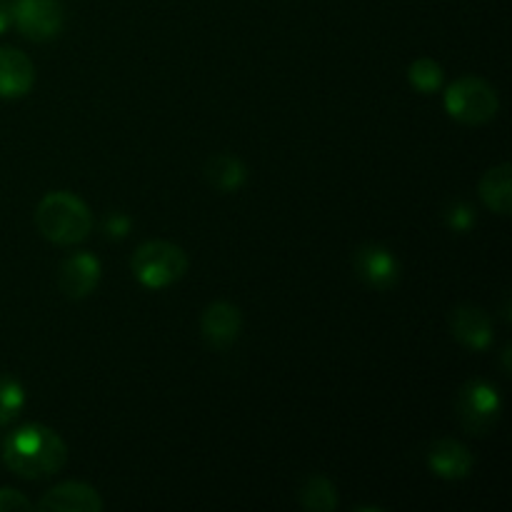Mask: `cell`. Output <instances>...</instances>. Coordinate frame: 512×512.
<instances>
[{
    "label": "cell",
    "mask_w": 512,
    "mask_h": 512,
    "mask_svg": "<svg viewBox=\"0 0 512 512\" xmlns=\"http://www.w3.org/2000/svg\"><path fill=\"white\" fill-rule=\"evenodd\" d=\"M3 460L20 478L43 480L65 468L68 445L45 425H23L5 438Z\"/></svg>",
    "instance_id": "cell-1"
},
{
    "label": "cell",
    "mask_w": 512,
    "mask_h": 512,
    "mask_svg": "<svg viewBox=\"0 0 512 512\" xmlns=\"http://www.w3.org/2000/svg\"><path fill=\"white\" fill-rule=\"evenodd\" d=\"M35 225L50 243L75 245L83 243L93 230V213L78 195L55 190L45 195L35 208Z\"/></svg>",
    "instance_id": "cell-2"
},
{
    "label": "cell",
    "mask_w": 512,
    "mask_h": 512,
    "mask_svg": "<svg viewBox=\"0 0 512 512\" xmlns=\"http://www.w3.org/2000/svg\"><path fill=\"white\" fill-rule=\"evenodd\" d=\"M135 280L150 290H163L178 283L188 270V255L168 240H148L138 245L130 260Z\"/></svg>",
    "instance_id": "cell-3"
},
{
    "label": "cell",
    "mask_w": 512,
    "mask_h": 512,
    "mask_svg": "<svg viewBox=\"0 0 512 512\" xmlns=\"http://www.w3.org/2000/svg\"><path fill=\"white\" fill-rule=\"evenodd\" d=\"M500 100L490 83L475 75L458 78L445 90V110L465 125H485L498 115Z\"/></svg>",
    "instance_id": "cell-4"
},
{
    "label": "cell",
    "mask_w": 512,
    "mask_h": 512,
    "mask_svg": "<svg viewBox=\"0 0 512 512\" xmlns=\"http://www.w3.org/2000/svg\"><path fill=\"white\" fill-rule=\"evenodd\" d=\"M458 420L470 435H488L503 413L498 388L488 380H468L455 400Z\"/></svg>",
    "instance_id": "cell-5"
},
{
    "label": "cell",
    "mask_w": 512,
    "mask_h": 512,
    "mask_svg": "<svg viewBox=\"0 0 512 512\" xmlns=\"http://www.w3.org/2000/svg\"><path fill=\"white\" fill-rule=\"evenodd\" d=\"M13 10V25L33 43L58 38L65 23V10L60 0H15L10 3Z\"/></svg>",
    "instance_id": "cell-6"
},
{
    "label": "cell",
    "mask_w": 512,
    "mask_h": 512,
    "mask_svg": "<svg viewBox=\"0 0 512 512\" xmlns=\"http://www.w3.org/2000/svg\"><path fill=\"white\" fill-rule=\"evenodd\" d=\"M355 275L375 290H390L400 280V263L385 245H360L353 255Z\"/></svg>",
    "instance_id": "cell-7"
},
{
    "label": "cell",
    "mask_w": 512,
    "mask_h": 512,
    "mask_svg": "<svg viewBox=\"0 0 512 512\" xmlns=\"http://www.w3.org/2000/svg\"><path fill=\"white\" fill-rule=\"evenodd\" d=\"M100 260L90 253H75L63 260L58 268V288L65 298L83 300L98 288L100 283Z\"/></svg>",
    "instance_id": "cell-8"
},
{
    "label": "cell",
    "mask_w": 512,
    "mask_h": 512,
    "mask_svg": "<svg viewBox=\"0 0 512 512\" xmlns=\"http://www.w3.org/2000/svg\"><path fill=\"white\" fill-rule=\"evenodd\" d=\"M240 330H243V313L233 303L218 300V303H210L200 315V333H203L205 343H210L213 348H225V345L235 343Z\"/></svg>",
    "instance_id": "cell-9"
},
{
    "label": "cell",
    "mask_w": 512,
    "mask_h": 512,
    "mask_svg": "<svg viewBox=\"0 0 512 512\" xmlns=\"http://www.w3.org/2000/svg\"><path fill=\"white\" fill-rule=\"evenodd\" d=\"M35 508L43 512H100L103 498L93 485L60 483L43 493Z\"/></svg>",
    "instance_id": "cell-10"
},
{
    "label": "cell",
    "mask_w": 512,
    "mask_h": 512,
    "mask_svg": "<svg viewBox=\"0 0 512 512\" xmlns=\"http://www.w3.org/2000/svg\"><path fill=\"white\" fill-rule=\"evenodd\" d=\"M450 330L453 338L470 350H485L493 343V320L478 305H458L450 313Z\"/></svg>",
    "instance_id": "cell-11"
},
{
    "label": "cell",
    "mask_w": 512,
    "mask_h": 512,
    "mask_svg": "<svg viewBox=\"0 0 512 512\" xmlns=\"http://www.w3.org/2000/svg\"><path fill=\"white\" fill-rule=\"evenodd\" d=\"M35 83V65L23 50L0 48V98L15 100L30 93Z\"/></svg>",
    "instance_id": "cell-12"
},
{
    "label": "cell",
    "mask_w": 512,
    "mask_h": 512,
    "mask_svg": "<svg viewBox=\"0 0 512 512\" xmlns=\"http://www.w3.org/2000/svg\"><path fill=\"white\" fill-rule=\"evenodd\" d=\"M473 453L453 438H440L428 450V468L443 480H463L473 470Z\"/></svg>",
    "instance_id": "cell-13"
},
{
    "label": "cell",
    "mask_w": 512,
    "mask_h": 512,
    "mask_svg": "<svg viewBox=\"0 0 512 512\" xmlns=\"http://www.w3.org/2000/svg\"><path fill=\"white\" fill-rule=\"evenodd\" d=\"M205 180L218 193H235L248 183V168L240 158L230 153H215L205 160Z\"/></svg>",
    "instance_id": "cell-14"
},
{
    "label": "cell",
    "mask_w": 512,
    "mask_h": 512,
    "mask_svg": "<svg viewBox=\"0 0 512 512\" xmlns=\"http://www.w3.org/2000/svg\"><path fill=\"white\" fill-rule=\"evenodd\" d=\"M480 198L488 205L493 213L510 215L512 213V165L500 163L490 168L488 173L480 178L478 188Z\"/></svg>",
    "instance_id": "cell-15"
},
{
    "label": "cell",
    "mask_w": 512,
    "mask_h": 512,
    "mask_svg": "<svg viewBox=\"0 0 512 512\" xmlns=\"http://www.w3.org/2000/svg\"><path fill=\"white\" fill-rule=\"evenodd\" d=\"M300 505L310 512H333L338 508V493L335 485L325 475H310L298 493Z\"/></svg>",
    "instance_id": "cell-16"
},
{
    "label": "cell",
    "mask_w": 512,
    "mask_h": 512,
    "mask_svg": "<svg viewBox=\"0 0 512 512\" xmlns=\"http://www.w3.org/2000/svg\"><path fill=\"white\" fill-rule=\"evenodd\" d=\"M443 78V68H440L433 58H418L408 68L410 85H413L415 90H420V93H435V90H440Z\"/></svg>",
    "instance_id": "cell-17"
},
{
    "label": "cell",
    "mask_w": 512,
    "mask_h": 512,
    "mask_svg": "<svg viewBox=\"0 0 512 512\" xmlns=\"http://www.w3.org/2000/svg\"><path fill=\"white\" fill-rule=\"evenodd\" d=\"M25 405V390L18 380L0 378V428L18 418Z\"/></svg>",
    "instance_id": "cell-18"
},
{
    "label": "cell",
    "mask_w": 512,
    "mask_h": 512,
    "mask_svg": "<svg viewBox=\"0 0 512 512\" xmlns=\"http://www.w3.org/2000/svg\"><path fill=\"white\" fill-rule=\"evenodd\" d=\"M448 225L453 230H458V233H465V230H470L475 225V210L468 208L465 203H455L453 208L448 210Z\"/></svg>",
    "instance_id": "cell-19"
},
{
    "label": "cell",
    "mask_w": 512,
    "mask_h": 512,
    "mask_svg": "<svg viewBox=\"0 0 512 512\" xmlns=\"http://www.w3.org/2000/svg\"><path fill=\"white\" fill-rule=\"evenodd\" d=\"M35 505L25 498L23 493L10 488H0V512H23V510H33Z\"/></svg>",
    "instance_id": "cell-20"
},
{
    "label": "cell",
    "mask_w": 512,
    "mask_h": 512,
    "mask_svg": "<svg viewBox=\"0 0 512 512\" xmlns=\"http://www.w3.org/2000/svg\"><path fill=\"white\" fill-rule=\"evenodd\" d=\"M105 230H108V235H113V238H125V233L130 230V218H128V215H123V213L113 215V218H108V225H105Z\"/></svg>",
    "instance_id": "cell-21"
},
{
    "label": "cell",
    "mask_w": 512,
    "mask_h": 512,
    "mask_svg": "<svg viewBox=\"0 0 512 512\" xmlns=\"http://www.w3.org/2000/svg\"><path fill=\"white\" fill-rule=\"evenodd\" d=\"M13 25V10H10L8 0H0V35Z\"/></svg>",
    "instance_id": "cell-22"
}]
</instances>
